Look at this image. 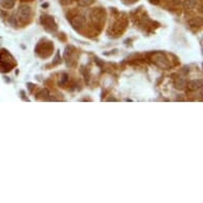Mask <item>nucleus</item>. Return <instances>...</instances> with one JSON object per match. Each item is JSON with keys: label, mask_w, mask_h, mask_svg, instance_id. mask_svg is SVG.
I'll return each instance as SVG.
<instances>
[{"label": "nucleus", "mask_w": 203, "mask_h": 203, "mask_svg": "<svg viewBox=\"0 0 203 203\" xmlns=\"http://www.w3.org/2000/svg\"><path fill=\"white\" fill-rule=\"evenodd\" d=\"M15 65H16V62L10 53L5 49L0 50V71L7 73V71L12 70V68L15 67Z\"/></svg>", "instance_id": "1"}, {"label": "nucleus", "mask_w": 203, "mask_h": 203, "mask_svg": "<svg viewBox=\"0 0 203 203\" xmlns=\"http://www.w3.org/2000/svg\"><path fill=\"white\" fill-rule=\"evenodd\" d=\"M151 61H152L156 66L163 68V69L170 68V66H171V64H170L169 60L167 59V56H165L164 53H160V52L153 53L152 56H151Z\"/></svg>", "instance_id": "2"}, {"label": "nucleus", "mask_w": 203, "mask_h": 203, "mask_svg": "<svg viewBox=\"0 0 203 203\" xmlns=\"http://www.w3.org/2000/svg\"><path fill=\"white\" fill-rule=\"evenodd\" d=\"M41 22L48 32H54L56 30V24L54 21V18L50 15H41Z\"/></svg>", "instance_id": "3"}, {"label": "nucleus", "mask_w": 203, "mask_h": 203, "mask_svg": "<svg viewBox=\"0 0 203 203\" xmlns=\"http://www.w3.org/2000/svg\"><path fill=\"white\" fill-rule=\"evenodd\" d=\"M52 50H53V45H52V43L49 41H46V39H44V45L41 44V41H39V44H37V47L36 49H35V52H36L39 56H41V53L43 52V51H45V52H47V56H51V52H52Z\"/></svg>", "instance_id": "4"}, {"label": "nucleus", "mask_w": 203, "mask_h": 203, "mask_svg": "<svg viewBox=\"0 0 203 203\" xmlns=\"http://www.w3.org/2000/svg\"><path fill=\"white\" fill-rule=\"evenodd\" d=\"M104 11H102L101 9H94L90 13V18H92L94 24H102L104 22Z\"/></svg>", "instance_id": "5"}, {"label": "nucleus", "mask_w": 203, "mask_h": 203, "mask_svg": "<svg viewBox=\"0 0 203 203\" xmlns=\"http://www.w3.org/2000/svg\"><path fill=\"white\" fill-rule=\"evenodd\" d=\"M18 16L21 20H27L31 16V7L27 4H21L18 7V12H17Z\"/></svg>", "instance_id": "6"}, {"label": "nucleus", "mask_w": 203, "mask_h": 203, "mask_svg": "<svg viewBox=\"0 0 203 203\" xmlns=\"http://www.w3.org/2000/svg\"><path fill=\"white\" fill-rule=\"evenodd\" d=\"M70 24L73 26L75 29H81V28L84 27L85 24V18L83 16H80V15H77L70 20Z\"/></svg>", "instance_id": "7"}, {"label": "nucleus", "mask_w": 203, "mask_h": 203, "mask_svg": "<svg viewBox=\"0 0 203 203\" xmlns=\"http://www.w3.org/2000/svg\"><path fill=\"white\" fill-rule=\"evenodd\" d=\"M188 88L190 90H200L201 87H202V80H193L188 83Z\"/></svg>", "instance_id": "8"}, {"label": "nucleus", "mask_w": 203, "mask_h": 203, "mask_svg": "<svg viewBox=\"0 0 203 203\" xmlns=\"http://www.w3.org/2000/svg\"><path fill=\"white\" fill-rule=\"evenodd\" d=\"M15 3H16V0H0V5L7 10L13 9Z\"/></svg>", "instance_id": "9"}, {"label": "nucleus", "mask_w": 203, "mask_h": 203, "mask_svg": "<svg viewBox=\"0 0 203 203\" xmlns=\"http://www.w3.org/2000/svg\"><path fill=\"white\" fill-rule=\"evenodd\" d=\"M174 86L178 88V90H183L187 86V81L183 78H178L174 81Z\"/></svg>", "instance_id": "10"}, {"label": "nucleus", "mask_w": 203, "mask_h": 203, "mask_svg": "<svg viewBox=\"0 0 203 203\" xmlns=\"http://www.w3.org/2000/svg\"><path fill=\"white\" fill-rule=\"evenodd\" d=\"M197 3H198V0H186L185 1V7L190 10V9H193V7H197Z\"/></svg>", "instance_id": "11"}, {"label": "nucleus", "mask_w": 203, "mask_h": 203, "mask_svg": "<svg viewBox=\"0 0 203 203\" xmlns=\"http://www.w3.org/2000/svg\"><path fill=\"white\" fill-rule=\"evenodd\" d=\"M93 2H94V0H79V1H78V3H79L80 7H88V5H90Z\"/></svg>", "instance_id": "12"}, {"label": "nucleus", "mask_w": 203, "mask_h": 203, "mask_svg": "<svg viewBox=\"0 0 203 203\" xmlns=\"http://www.w3.org/2000/svg\"><path fill=\"white\" fill-rule=\"evenodd\" d=\"M189 24H190V26H193V27L201 26V19H200V18H193V20H190V21H189Z\"/></svg>", "instance_id": "13"}, {"label": "nucleus", "mask_w": 203, "mask_h": 203, "mask_svg": "<svg viewBox=\"0 0 203 203\" xmlns=\"http://www.w3.org/2000/svg\"><path fill=\"white\" fill-rule=\"evenodd\" d=\"M61 2H62V4L63 5H68V4H70V3L73 2V0H61Z\"/></svg>", "instance_id": "14"}, {"label": "nucleus", "mask_w": 203, "mask_h": 203, "mask_svg": "<svg viewBox=\"0 0 203 203\" xmlns=\"http://www.w3.org/2000/svg\"><path fill=\"white\" fill-rule=\"evenodd\" d=\"M67 81V75H63V78H62V81H60V84H64V83Z\"/></svg>", "instance_id": "15"}, {"label": "nucleus", "mask_w": 203, "mask_h": 203, "mask_svg": "<svg viewBox=\"0 0 203 203\" xmlns=\"http://www.w3.org/2000/svg\"><path fill=\"white\" fill-rule=\"evenodd\" d=\"M150 2L153 3V4H157V3L160 2V0H149Z\"/></svg>", "instance_id": "16"}]
</instances>
